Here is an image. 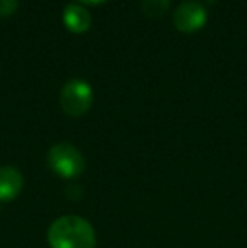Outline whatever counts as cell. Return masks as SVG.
I'll return each instance as SVG.
<instances>
[{"mask_svg": "<svg viewBox=\"0 0 247 248\" xmlns=\"http://www.w3.org/2000/svg\"><path fill=\"white\" fill-rule=\"evenodd\" d=\"M51 248H95V230L85 218L65 215L56 218L48 228Z\"/></svg>", "mask_w": 247, "mask_h": 248, "instance_id": "6da1fadb", "label": "cell"}, {"mask_svg": "<svg viewBox=\"0 0 247 248\" xmlns=\"http://www.w3.org/2000/svg\"><path fill=\"white\" fill-rule=\"evenodd\" d=\"M169 2L171 0H142L141 9L148 17L156 19V17H161L169 9Z\"/></svg>", "mask_w": 247, "mask_h": 248, "instance_id": "52a82bcc", "label": "cell"}, {"mask_svg": "<svg viewBox=\"0 0 247 248\" xmlns=\"http://www.w3.org/2000/svg\"><path fill=\"white\" fill-rule=\"evenodd\" d=\"M24 187V177L14 166H0V201L9 202L20 194Z\"/></svg>", "mask_w": 247, "mask_h": 248, "instance_id": "5b68a950", "label": "cell"}, {"mask_svg": "<svg viewBox=\"0 0 247 248\" xmlns=\"http://www.w3.org/2000/svg\"><path fill=\"white\" fill-rule=\"evenodd\" d=\"M175 27L181 32H195L207 22V10L197 0H185L173 14Z\"/></svg>", "mask_w": 247, "mask_h": 248, "instance_id": "277c9868", "label": "cell"}, {"mask_svg": "<svg viewBox=\"0 0 247 248\" xmlns=\"http://www.w3.org/2000/svg\"><path fill=\"white\" fill-rule=\"evenodd\" d=\"M19 0H0V17H9L17 10Z\"/></svg>", "mask_w": 247, "mask_h": 248, "instance_id": "ba28073f", "label": "cell"}, {"mask_svg": "<svg viewBox=\"0 0 247 248\" xmlns=\"http://www.w3.org/2000/svg\"><path fill=\"white\" fill-rule=\"evenodd\" d=\"M48 166L61 179H76L85 170V159L75 145L61 142L49 149Z\"/></svg>", "mask_w": 247, "mask_h": 248, "instance_id": "7a4b0ae2", "label": "cell"}, {"mask_svg": "<svg viewBox=\"0 0 247 248\" xmlns=\"http://www.w3.org/2000/svg\"><path fill=\"white\" fill-rule=\"evenodd\" d=\"M63 20H65V26L73 32H85L92 24V16L83 5L68 3L63 10Z\"/></svg>", "mask_w": 247, "mask_h": 248, "instance_id": "8992f818", "label": "cell"}, {"mask_svg": "<svg viewBox=\"0 0 247 248\" xmlns=\"http://www.w3.org/2000/svg\"><path fill=\"white\" fill-rule=\"evenodd\" d=\"M83 3H100V2H105V0H80Z\"/></svg>", "mask_w": 247, "mask_h": 248, "instance_id": "9c48e42d", "label": "cell"}, {"mask_svg": "<svg viewBox=\"0 0 247 248\" xmlns=\"http://www.w3.org/2000/svg\"><path fill=\"white\" fill-rule=\"evenodd\" d=\"M60 103L66 115L69 117H82L90 110L93 103L92 86L83 79H69L61 88Z\"/></svg>", "mask_w": 247, "mask_h": 248, "instance_id": "3957f363", "label": "cell"}]
</instances>
